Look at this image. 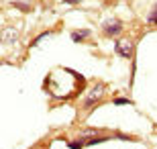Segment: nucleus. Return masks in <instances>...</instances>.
<instances>
[{"label": "nucleus", "instance_id": "f257e3e1", "mask_svg": "<svg viewBox=\"0 0 157 149\" xmlns=\"http://www.w3.org/2000/svg\"><path fill=\"white\" fill-rule=\"evenodd\" d=\"M84 86H86V78L78 74L76 69L57 68L45 78L43 90L57 100H71V98L80 96Z\"/></svg>", "mask_w": 157, "mask_h": 149}, {"label": "nucleus", "instance_id": "7ed1b4c3", "mask_svg": "<svg viewBox=\"0 0 157 149\" xmlns=\"http://www.w3.org/2000/svg\"><path fill=\"white\" fill-rule=\"evenodd\" d=\"M121 31H122V21H118L117 17L104 21V33L108 37H117V35H121Z\"/></svg>", "mask_w": 157, "mask_h": 149}, {"label": "nucleus", "instance_id": "1a4fd4ad", "mask_svg": "<svg viewBox=\"0 0 157 149\" xmlns=\"http://www.w3.org/2000/svg\"><path fill=\"white\" fill-rule=\"evenodd\" d=\"M63 2H67V4H78V2H82V0H63Z\"/></svg>", "mask_w": 157, "mask_h": 149}, {"label": "nucleus", "instance_id": "6e6552de", "mask_svg": "<svg viewBox=\"0 0 157 149\" xmlns=\"http://www.w3.org/2000/svg\"><path fill=\"white\" fill-rule=\"evenodd\" d=\"M49 35H51V31H43V33H41V35H39V37H37V39H35V41H33V47H35V45H37V43H39V41H41V39H45V37H49Z\"/></svg>", "mask_w": 157, "mask_h": 149}, {"label": "nucleus", "instance_id": "f03ea898", "mask_svg": "<svg viewBox=\"0 0 157 149\" xmlns=\"http://www.w3.org/2000/svg\"><path fill=\"white\" fill-rule=\"evenodd\" d=\"M104 84L100 82V84H96V86L90 90V94H88L86 98H84V104H82V108L84 110H88V108H92L96 102H100V98H102V94H104Z\"/></svg>", "mask_w": 157, "mask_h": 149}, {"label": "nucleus", "instance_id": "20e7f679", "mask_svg": "<svg viewBox=\"0 0 157 149\" xmlns=\"http://www.w3.org/2000/svg\"><path fill=\"white\" fill-rule=\"evenodd\" d=\"M114 53H117V55H121V57H131V55H133V47H131V43H128V41H121L118 39L117 43H114Z\"/></svg>", "mask_w": 157, "mask_h": 149}, {"label": "nucleus", "instance_id": "423d86ee", "mask_svg": "<svg viewBox=\"0 0 157 149\" xmlns=\"http://www.w3.org/2000/svg\"><path fill=\"white\" fill-rule=\"evenodd\" d=\"M67 147L70 149H82V147H86V145H84L82 139H78V141H67Z\"/></svg>", "mask_w": 157, "mask_h": 149}, {"label": "nucleus", "instance_id": "39448f33", "mask_svg": "<svg viewBox=\"0 0 157 149\" xmlns=\"http://www.w3.org/2000/svg\"><path fill=\"white\" fill-rule=\"evenodd\" d=\"M88 37H90V31L88 29H80V31H74V33H71V41H74V43H82V41H86Z\"/></svg>", "mask_w": 157, "mask_h": 149}, {"label": "nucleus", "instance_id": "0eeeda50", "mask_svg": "<svg viewBox=\"0 0 157 149\" xmlns=\"http://www.w3.org/2000/svg\"><path fill=\"white\" fill-rule=\"evenodd\" d=\"M112 102L114 104H133V100H131V98H114V100H112Z\"/></svg>", "mask_w": 157, "mask_h": 149}]
</instances>
